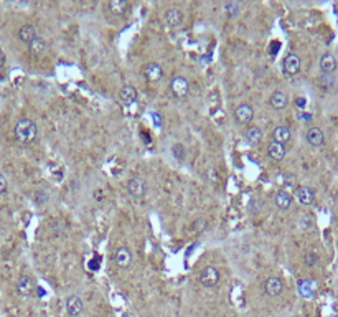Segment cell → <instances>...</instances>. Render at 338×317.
Wrapping results in <instances>:
<instances>
[{"instance_id": "obj_23", "label": "cell", "mask_w": 338, "mask_h": 317, "mask_svg": "<svg viewBox=\"0 0 338 317\" xmlns=\"http://www.w3.org/2000/svg\"><path fill=\"white\" fill-rule=\"evenodd\" d=\"M314 291H315V284L312 279H304V281L299 283V294L302 298H312L314 296Z\"/></svg>"}, {"instance_id": "obj_18", "label": "cell", "mask_w": 338, "mask_h": 317, "mask_svg": "<svg viewBox=\"0 0 338 317\" xmlns=\"http://www.w3.org/2000/svg\"><path fill=\"white\" fill-rule=\"evenodd\" d=\"M183 22V13L180 8H168L165 12V23L170 28L178 27Z\"/></svg>"}, {"instance_id": "obj_6", "label": "cell", "mask_w": 338, "mask_h": 317, "mask_svg": "<svg viewBox=\"0 0 338 317\" xmlns=\"http://www.w3.org/2000/svg\"><path fill=\"white\" fill-rule=\"evenodd\" d=\"M264 291H266V294H268L269 298H277V296L282 294V291H284L282 279L277 278V276L268 278V279H266V283H264Z\"/></svg>"}, {"instance_id": "obj_21", "label": "cell", "mask_w": 338, "mask_h": 317, "mask_svg": "<svg viewBox=\"0 0 338 317\" xmlns=\"http://www.w3.org/2000/svg\"><path fill=\"white\" fill-rule=\"evenodd\" d=\"M290 129L287 126H277L272 132V141L279 144H285L290 141Z\"/></svg>"}, {"instance_id": "obj_14", "label": "cell", "mask_w": 338, "mask_h": 317, "mask_svg": "<svg viewBox=\"0 0 338 317\" xmlns=\"http://www.w3.org/2000/svg\"><path fill=\"white\" fill-rule=\"evenodd\" d=\"M119 100L124 103L126 106H131L134 105V103L137 101V90L132 85H126L121 88L119 91Z\"/></svg>"}, {"instance_id": "obj_27", "label": "cell", "mask_w": 338, "mask_h": 317, "mask_svg": "<svg viewBox=\"0 0 338 317\" xmlns=\"http://www.w3.org/2000/svg\"><path fill=\"white\" fill-rule=\"evenodd\" d=\"M320 86L324 88V90H332V88L335 86V83H337V80H335V76L334 75H320Z\"/></svg>"}, {"instance_id": "obj_31", "label": "cell", "mask_w": 338, "mask_h": 317, "mask_svg": "<svg viewBox=\"0 0 338 317\" xmlns=\"http://www.w3.org/2000/svg\"><path fill=\"white\" fill-rule=\"evenodd\" d=\"M7 192V179H5V175L0 172V195L5 194Z\"/></svg>"}, {"instance_id": "obj_7", "label": "cell", "mask_w": 338, "mask_h": 317, "mask_svg": "<svg viewBox=\"0 0 338 317\" xmlns=\"http://www.w3.org/2000/svg\"><path fill=\"white\" fill-rule=\"evenodd\" d=\"M66 311H68V314L71 317H79L81 314H83V311H84L83 299H81L79 296H76V294L68 296V299H66Z\"/></svg>"}, {"instance_id": "obj_19", "label": "cell", "mask_w": 338, "mask_h": 317, "mask_svg": "<svg viewBox=\"0 0 338 317\" xmlns=\"http://www.w3.org/2000/svg\"><path fill=\"white\" fill-rule=\"evenodd\" d=\"M274 204L277 209L280 210H287L290 209V205H292V195L289 194V192H285V190H279V192H275V195H274Z\"/></svg>"}, {"instance_id": "obj_25", "label": "cell", "mask_w": 338, "mask_h": 317, "mask_svg": "<svg viewBox=\"0 0 338 317\" xmlns=\"http://www.w3.org/2000/svg\"><path fill=\"white\" fill-rule=\"evenodd\" d=\"M127 0H111L109 2V10L114 15H122L127 10Z\"/></svg>"}, {"instance_id": "obj_10", "label": "cell", "mask_w": 338, "mask_h": 317, "mask_svg": "<svg viewBox=\"0 0 338 317\" xmlns=\"http://www.w3.org/2000/svg\"><path fill=\"white\" fill-rule=\"evenodd\" d=\"M144 76L150 83H157L163 78V70L158 63H147L144 66Z\"/></svg>"}, {"instance_id": "obj_2", "label": "cell", "mask_w": 338, "mask_h": 317, "mask_svg": "<svg viewBox=\"0 0 338 317\" xmlns=\"http://www.w3.org/2000/svg\"><path fill=\"white\" fill-rule=\"evenodd\" d=\"M112 261L117 268L121 269H129L132 266V261H134V256H132L131 248L127 246H119L112 254Z\"/></svg>"}, {"instance_id": "obj_17", "label": "cell", "mask_w": 338, "mask_h": 317, "mask_svg": "<svg viewBox=\"0 0 338 317\" xmlns=\"http://www.w3.org/2000/svg\"><path fill=\"white\" fill-rule=\"evenodd\" d=\"M320 70L322 75H334L337 70V60L332 53H325L322 55L320 58Z\"/></svg>"}, {"instance_id": "obj_20", "label": "cell", "mask_w": 338, "mask_h": 317, "mask_svg": "<svg viewBox=\"0 0 338 317\" xmlns=\"http://www.w3.org/2000/svg\"><path fill=\"white\" fill-rule=\"evenodd\" d=\"M28 50H30V53L35 56H42L45 51H47V41H45V38H42L40 35H37L28 43Z\"/></svg>"}, {"instance_id": "obj_30", "label": "cell", "mask_w": 338, "mask_h": 317, "mask_svg": "<svg viewBox=\"0 0 338 317\" xmlns=\"http://www.w3.org/2000/svg\"><path fill=\"white\" fill-rule=\"evenodd\" d=\"M317 261H319V256L314 253V251H310V253H307L305 254V263H307V266H315Z\"/></svg>"}, {"instance_id": "obj_11", "label": "cell", "mask_w": 338, "mask_h": 317, "mask_svg": "<svg viewBox=\"0 0 338 317\" xmlns=\"http://www.w3.org/2000/svg\"><path fill=\"white\" fill-rule=\"evenodd\" d=\"M33 288H35V284H33V279L27 276V274H23V276H20L18 278V281H17V293L22 296V298H27V296H30L33 293Z\"/></svg>"}, {"instance_id": "obj_3", "label": "cell", "mask_w": 338, "mask_h": 317, "mask_svg": "<svg viewBox=\"0 0 338 317\" xmlns=\"http://www.w3.org/2000/svg\"><path fill=\"white\" fill-rule=\"evenodd\" d=\"M200 284L204 286V288H214L219 283V271L214 266H204L200 273Z\"/></svg>"}, {"instance_id": "obj_12", "label": "cell", "mask_w": 338, "mask_h": 317, "mask_svg": "<svg viewBox=\"0 0 338 317\" xmlns=\"http://www.w3.org/2000/svg\"><path fill=\"white\" fill-rule=\"evenodd\" d=\"M295 199L299 200L300 205L310 207L315 202V194L310 187H300V189H297L295 192Z\"/></svg>"}, {"instance_id": "obj_5", "label": "cell", "mask_w": 338, "mask_h": 317, "mask_svg": "<svg viewBox=\"0 0 338 317\" xmlns=\"http://www.w3.org/2000/svg\"><path fill=\"white\" fill-rule=\"evenodd\" d=\"M170 90L175 98H185L190 93V83L185 76H175L170 81Z\"/></svg>"}, {"instance_id": "obj_16", "label": "cell", "mask_w": 338, "mask_h": 317, "mask_svg": "<svg viewBox=\"0 0 338 317\" xmlns=\"http://www.w3.org/2000/svg\"><path fill=\"white\" fill-rule=\"evenodd\" d=\"M37 35H38L37 33V27H35L33 23H25L18 30V40L22 41V43H25V45H28Z\"/></svg>"}, {"instance_id": "obj_33", "label": "cell", "mask_w": 338, "mask_h": 317, "mask_svg": "<svg viewBox=\"0 0 338 317\" xmlns=\"http://www.w3.org/2000/svg\"><path fill=\"white\" fill-rule=\"evenodd\" d=\"M5 65V53L2 50H0V68H2V66Z\"/></svg>"}, {"instance_id": "obj_13", "label": "cell", "mask_w": 338, "mask_h": 317, "mask_svg": "<svg viewBox=\"0 0 338 317\" xmlns=\"http://www.w3.org/2000/svg\"><path fill=\"white\" fill-rule=\"evenodd\" d=\"M307 142H309L312 147H320L325 142V134L320 127H310L307 131Z\"/></svg>"}, {"instance_id": "obj_22", "label": "cell", "mask_w": 338, "mask_h": 317, "mask_svg": "<svg viewBox=\"0 0 338 317\" xmlns=\"http://www.w3.org/2000/svg\"><path fill=\"white\" fill-rule=\"evenodd\" d=\"M268 154L270 159L274 160H282L285 157V145L284 144H279V142H270L268 145Z\"/></svg>"}, {"instance_id": "obj_9", "label": "cell", "mask_w": 338, "mask_h": 317, "mask_svg": "<svg viewBox=\"0 0 338 317\" xmlns=\"http://www.w3.org/2000/svg\"><path fill=\"white\" fill-rule=\"evenodd\" d=\"M254 117V109L251 105H239L236 109H234V119L239 124H248L253 121Z\"/></svg>"}, {"instance_id": "obj_28", "label": "cell", "mask_w": 338, "mask_h": 317, "mask_svg": "<svg viewBox=\"0 0 338 317\" xmlns=\"http://www.w3.org/2000/svg\"><path fill=\"white\" fill-rule=\"evenodd\" d=\"M172 154H173V157H175L177 160H183V159H185V145L175 144L172 147Z\"/></svg>"}, {"instance_id": "obj_1", "label": "cell", "mask_w": 338, "mask_h": 317, "mask_svg": "<svg viewBox=\"0 0 338 317\" xmlns=\"http://www.w3.org/2000/svg\"><path fill=\"white\" fill-rule=\"evenodd\" d=\"M13 134H15V139H17L18 142L28 144V142L35 141V137H37V134H38V127L32 119L22 117V119H18L17 124H15Z\"/></svg>"}, {"instance_id": "obj_32", "label": "cell", "mask_w": 338, "mask_h": 317, "mask_svg": "<svg viewBox=\"0 0 338 317\" xmlns=\"http://www.w3.org/2000/svg\"><path fill=\"white\" fill-rule=\"evenodd\" d=\"M295 105L299 106V107H304V106H305V100H304V98H297V100H295Z\"/></svg>"}, {"instance_id": "obj_15", "label": "cell", "mask_w": 338, "mask_h": 317, "mask_svg": "<svg viewBox=\"0 0 338 317\" xmlns=\"http://www.w3.org/2000/svg\"><path fill=\"white\" fill-rule=\"evenodd\" d=\"M269 105L277 111H282L289 105V98L284 91H274L269 98Z\"/></svg>"}, {"instance_id": "obj_24", "label": "cell", "mask_w": 338, "mask_h": 317, "mask_svg": "<svg viewBox=\"0 0 338 317\" xmlns=\"http://www.w3.org/2000/svg\"><path fill=\"white\" fill-rule=\"evenodd\" d=\"M246 139H248L251 144H258L261 139H263V131H261L258 126H251L246 129Z\"/></svg>"}, {"instance_id": "obj_26", "label": "cell", "mask_w": 338, "mask_h": 317, "mask_svg": "<svg viewBox=\"0 0 338 317\" xmlns=\"http://www.w3.org/2000/svg\"><path fill=\"white\" fill-rule=\"evenodd\" d=\"M223 10L226 12V15L229 18H234V17H238L239 15V3L238 2H226L223 5Z\"/></svg>"}, {"instance_id": "obj_29", "label": "cell", "mask_w": 338, "mask_h": 317, "mask_svg": "<svg viewBox=\"0 0 338 317\" xmlns=\"http://www.w3.org/2000/svg\"><path fill=\"white\" fill-rule=\"evenodd\" d=\"M206 225H208V221L204 220V218H197L193 223V230L195 233H203L204 230H206Z\"/></svg>"}, {"instance_id": "obj_4", "label": "cell", "mask_w": 338, "mask_h": 317, "mask_svg": "<svg viewBox=\"0 0 338 317\" xmlns=\"http://www.w3.org/2000/svg\"><path fill=\"white\" fill-rule=\"evenodd\" d=\"M127 192H129L131 197H134V199H142V197L147 194V180L140 175L132 177L129 184H127Z\"/></svg>"}, {"instance_id": "obj_8", "label": "cell", "mask_w": 338, "mask_h": 317, "mask_svg": "<svg viewBox=\"0 0 338 317\" xmlns=\"http://www.w3.org/2000/svg\"><path fill=\"white\" fill-rule=\"evenodd\" d=\"M282 70H284V73L287 76L297 75V73L300 71V58H299V55L290 53V55L285 56L284 61H282Z\"/></svg>"}]
</instances>
